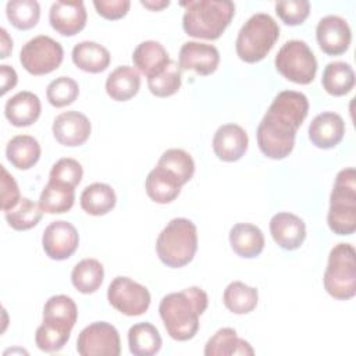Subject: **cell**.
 <instances>
[{"mask_svg": "<svg viewBox=\"0 0 356 356\" xmlns=\"http://www.w3.org/2000/svg\"><path fill=\"white\" fill-rule=\"evenodd\" d=\"M0 33H1V58H6L8 57L11 49H13V39L8 36L7 31L4 28L0 29Z\"/></svg>", "mask_w": 356, "mask_h": 356, "instance_id": "46", "label": "cell"}, {"mask_svg": "<svg viewBox=\"0 0 356 356\" xmlns=\"http://www.w3.org/2000/svg\"><path fill=\"white\" fill-rule=\"evenodd\" d=\"M316 38L320 49L325 54L339 56L349 49L352 31L343 18L338 15H327L318 21Z\"/></svg>", "mask_w": 356, "mask_h": 356, "instance_id": "13", "label": "cell"}, {"mask_svg": "<svg viewBox=\"0 0 356 356\" xmlns=\"http://www.w3.org/2000/svg\"><path fill=\"white\" fill-rule=\"evenodd\" d=\"M75 189L70 185L50 181L43 188L39 197V207L47 214H61L74 206Z\"/></svg>", "mask_w": 356, "mask_h": 356, "instance_id": "30", "label": "cell"}, {"mask_svg": "<svg viewBox=\"0 0 356 356\" xmlns=\"http://www.w3.org/2000/svg\"><path fill=\"white\" fill-rule=\"evenodd\" d=\"M220 63L216 46L202 42H185L179 49L178 65L181 70H193L199 75L213 74Z\"/></svg>", "mask_w": 356, "mask_h": 356, "instance_id": "15", "label": "cell"}, {"mask_svg": "<svg viewBox=\"0 0 356 356\" xmlns=\"http://www.w3.org/2000/svg\"><path fill=\"white\" fill-rule=\"evenodd\" d=\"M104 268L96 259H83L71 271V282L81 293H93L103 284Z\"/></svg>", "mask_w": 356, "mask_h": 356, "instance_id": "33", "label": "cell"}, {"mask_svg": "<svg viewBox=\"0 0 356 356\" xmlns=\"http://www.w3.org/2000/svg\"><path fill=\"white\" fill-rule=\"evenodd\" d=\"M345 122L332 111L317 114L309 125V139L318 149H332L343 138Z\"/></svg>", "mask_w": 356, "mask_h": 356, "instance_id": "19", "label": "cell"}, {"mask_svg": "<svg viewBox=\"0 0 356 356\" xmlns=\"http://www.w3.org/2000/svg\"><path fill=\"white\" fill-rule=\"evenodd\" d=\"M132 61L140 74L150 78L165 68L170 57L160 42L145 40L134 50Z\"/></svg>", "mask_w": 356, "mask_h": 356, "instance_id": "23", "label": "cell"}, {"mask_svg": "<svg viewBox=\"0 0 356 356\" xmlns=\"http://www.w3.org/2000/svg\"><path fill=\"white\" fill-rule=\"evenodd\" d=\"M182 184L171 171L156 165L146 177L145 189L147 196L160 204L171 203L181 192Z\"/></svg>", "mask_w": 356, "mask_h": 356, "instance_id": "21", "label": "cell"}, {"mask_svg": "<svg viewBox=\"0 0 356 356\" xmlns=\"http://www.w3.org/2000/svg\"><path fill=\"white\" fill-rule=\"evenodd\" d=\"M108 303L125 316H140L150 306V292L142 284L128 278L115 277L107 289Z\"/></svg>", "mask_w": 356, "mask_h": 356, "instance_id": "10", "label": "cell"}, {"mask_svg": "<svg viewBox=\"0 0 356 356\" xmlns=\"http://www.w3.org/2000/svg\"><path fill=\"white\" fill-rule=\"evenodd\" d=\"M78 318L75 302L67 295H54L47 299L43 307V321L54 323L67 330L74 328Z\"/></svg>", "mask_w": 356, "mask_h": 356, "instance_id": "34", "label": "cell"}, {"mask_svg": "<svg viewBox=\"0 0 356 356\" xmlns=\"http://www.w3.org/2000/svg\"><path fill=\"white\" fill-rule=\"evenodd\" d=\"M181 6L185 7L184 31L197 39H218L235 14V4L229 0H191Z\"/></svg>", "mask_w": 356, "mask_h": 356, "instance_id": "3", "label": "cell"}, {"mask_svg": "<svg viewBox=\"0 0 356 356\" xmlns=\"http://www.w3.org/2000/svg\"><path fill=\"white\" fill-rule=\"evenodd\" d=\"M182 83V70L179 65L170 60L163 71L147 78L149 90L157 97H168L175 95Z\"/></svg>", "mask_w": 356, "mask_h": 356, "instance_id": "36", "label": "cell"}, {"mask_svg": "<svg viewBox=\"0 0 356 356\" xmlns=\"http://www.w3.org/2000/svg\"><path fill=\"white\" fill-rule=\"evenodd\" d=\"M309 113L306 95L296 90L280 92L259 122L256 138L260 152L273 160L291 154L295 136Z\"/></svg>", "mask_w": 356, "mask_h": 356, "instance_id": "1", "label": "cell"}, {"mask_svg": "<svg viewBox=\"0 0 356 356\" xmlns=\"http://www.w3.org/2000/svg\"><path fill=\"white\" fill-rule=\"evenodd\" d=\"M53 135L63 146H81L83 145L92 131L89 118L75 110L58 114L53 121Z\"/></svg>", "mask_w": 356, "mask_h": 356, "instance_id": "14", "label": "cell"}, {"mask_svg": "<svg viewBox=\"0 0 356 356\" xmlns=\"http://www.w3.org/2000/svg\"><path fill=\"white\" fill-rule=\"evenodd\" d=\"M42 104L39 97L29 92L22 90L10 97L4 106V115L14 127H29L39 118Z\"/></svg>", "mask_w": 356, "mask_h": 356, "instance_id": "20", "label": "cell"}, {"mask_svg": "<svg viewBox=\"0 0 356 356\" xmlns=\"http://www.w3.org/2000/svg\"><path fill=\"white\" fill-rule=\"evenodd\" d=\"M8 21L19 31L33 28L40 18V6L36 0H11L6 6Z\"/></svg>", "mask_w": 356, "mask_h": 356, "instance_id": "35", "label": "cell"}, {"mask_svg": "<svg viewBox=\"0 0 356 356\" xmlns=\"http://www.w3.org/2000/svg\"><path fill=\"white\" fill-rule=\"evenodd\" d=\"M21 200L18 185L14 177L1 165V210L8 211Z\"/></svg>", "mask_w": 356, "mask_h": 356, "instance_id": "43", "label": "cell"}, {"mask_svg": "<svg viewBox=\"0 0 356 356\" xmlns=\"http://www.w3.org/2000/svg\"><path fill=\"white\" fill-rule=\"evenodd\" d=\"M128 345L135 356H153L161 349L163 341L159 330L152 323L143 321L128 330Z\"/></svg>", "mask_w": 356, "mask_h": 356, "instance_id": "28", "label": "cell"}, {"mask_svg": "<svg viewBox=\"0 0 356 356\" xmlns=\"http://www.w3.org/2000/svg\"><path fill=\"white\" fill-rule=\"evenodd\" d=\"M43 211L39 204L28 197H21L18 204L8 211H4L8 225L15 231H26L39 224Z\"/></svg>", "mask_w": 356, "mask_h": 356, "instance_id": "37", "label": "cell"}, {"mask_svg": "<svg viewBox=\"0 0 356 356\" xmlns=\"http://www.w3.org/2000/svg\"><path fill=\"white\" fill-rule=\"evenodd\" d=\"M323 88L332 96H343L355 86V72L350 64L343 61H332L324 67Z\"/></svg>", "mask_w": 356, "mask_h": 356, "instance_id": "31", "label": "cell"}, {"mask_svg": "<svg viewBox=\"0 0 356 356\" xmlns=\"http://www.w3.org/2000/svg\"><path fill=\"white\" fill-rule=\"evenodd\" d=\"M229 243L238 256L253 259L264 249V235L261 229L253 224L238 222L229 231Z\"/></svg>", "mask_w": 356, "mask_h": 356, "instance_id": "22", "label": "cell"}, {"mask_svg": "<svg viewBox=\"0 0 356 356\" xmlns=\"http://www.w3.org/2000/svg\"><path fill=\"white\" fill-rule=\"evenodd\" d=\"M79 95L78 83L70 76H58L53 79L46 89L49 103L57 108L65 107L76 100Z\"/></svg>", "mask_w": 356, "mask_h": 356, "instance_id": "40", "label": "cell"}, {"mask_svg": "<svg viewBox=\"0 0 356 356\" xmlns=\"http://www.w3.org/2000/svg\"><path fill=\"white\" fill-rule=\"evenodd\" d=\"M79 245L76 228L64 220L50 222L42 235L44 253L53 260H65L71 257Z\"/></svg>", "mask_w": 356, "mask_h": 356, "instance_id": "12", "label": "cell"}, {"mask_svg": "<svg viewBox=\"0 0 356 356\" xmlns=\"http://www.w3.org/2000/svg\"><path fill=\"white\" fill-rule=\"evenodd\" d=\"M209 305L207 293L199 286L172 292L160 300L159 313L168 335L175 341H189L199 330V317Z\"/></svg>", "mask_w": 356, "mask_h": 356, "instance_id": "2", "label": "cell"}, {"mask_svg": "<svg viewBox=\"0 0 356 356\" xmlns=\"http://www.w3.org/2000/svg\"><path fill=\"white\" fill-rule=\"evenodd\" d=\"M0 76H1V95H6L10 89H13L17 85L18 76L13 67L10 65H0Z\"/></svg>", "mask_w": 356, "mask_h": 356, "instance_id": "45", "label": "cell"}, {"mask_svg": "<svg viewBox=\"0 0 356 356\" xmlns=\"http://www.w3.org/2000/svg\"><path fill=\"white\" fill-rule=\"evenodd\" d=\"M82 175H83L82 165L75 159L64 157L53 164L49 174V179L75 188L81 182Z\"/></svg>", "mask_w": 356, "mask_h": 356, "instance_id": "41", "label": "cell"}, {"mask_svg": "<svg viewBox=\"0 0 356 356\" xmlns=\"http://www.w3.org/2000/svg\"><path fill=\"white\" fill-rule=\"evenodd\" d=\"M278 38L280 26L271 15L266 13L253 14L238 32L236 54L245 63H259L270 53Z\"/></svg>", "mask_w": 356, "mask_h": 356, "instance_id": "5", "label": "cell"}, {"mask_svg": "<svg viewBox=\"0 0 356 356\" xmlns=\"http://www.w3.org/2000/svg\"><path fill=\"white\" fill-rule=\"evenodd\" d=\"M71 337V330H67L54 323L43 321L35 332V343L43 352H58L64 348Z\"/></svg>", "mask_w": 356, "mask_h": 356, "instance_id": "39", "label": "cell"}, {"mask_svg": "<svg viewBox=\"0 0 356 356\" xmlns=\"http://www.w3.org/2000/svg\"><path fill=\"white\" fill-rule=\"evenodd\" d=\"M275 13L284 24L300 25L309 17L310 3L307 0H281L275 3Z\"/></svg>", "mask_w": 356, "mask_h": 356, "instance_id": "42", "label": "cell"}, {"mask_svg": "<svg viewBox=\"0 0 356 356\" xmlns=\"http://www.w3.org/2000/svg\"><path fill=\"white\" fill-rule=\"evenodd\" d=\"M259 292L256 288L249 286L241 281H232L227 285L222 293L225 307L234 314H248L256 309Z\"/></svg>", "mask_w": 356, "mask_h": 356, "instance_id": "32", "label": "cell"}, {"mask_svg": "<svg viewBox=\"0 0 356 356\" xmlns=\"http://www.w3.org/2000/svg\"><path fill=\"white\" fill-rule=\"evenodd\" d=\"M248 134L238 124H224L213 136V150L216 156L227 163L242 159L248 150Z\"/></svg>", "mask_w": 356, "mask_h": 356, "instance_id": "17", "label": "cell"}, {"mask_svg": "<svg viewBox=\"0 0 356 356\" xmlns=\"http://www.w3.org/2000/svg\"><path fill=\"white\" fill-rule=\"evenodd\" d=\"M140 88V76L134 67L120 65L106 79V92L115 102L132 99Z\"/></svg>", "mask_w": 356, "mask_h": 356, "instance_id": "26", "label": "cell"}, {"mask_svg": "<svg viewBox=\"0 0 356 356\" xmlns=\"http://www.w3.org/2000/svg\"><path fill=\"white\" fill-rule=\"evenodd\" d=\"M81 207L90 216H104L111 211L117 203L114 189L103 182L88 185L81 193Z\"/></svg>", "mask_w": 356, "mask_h": 356, "instance_id": "29", "label": "cell"}, {"mask_svg": "<svg viewBox=\"0 0 356 356\" xmlns=\"http://www.w3.org/2000/svg\"><path fill=\"white\" fill-rule=\"evenodd\" d=\"M356 252L350 243L335 245L328 254L324 271V288L338 300H349L356 293Z\"/></svg>", "mask_w": 356, "mask_h": 356, "instance_id": "7", "label": "cell"}, {"mask_svg": "<svg viewBox=\"0 0 356 356\" xmlns=\"http://www.w3.org/2000/svg\"><path fill=\"white\" fill-rule=\"evenodd\" d=\"M71 57L72 63L79 70L90 74L103 72L108 67L111 60L110 51L104 46L90 40L76 43L72 49Z\"/></svg>", "mask_w": 356, "mask_h": 356, "instance_id": "25", "label": "cell"}, {"mask_svg": "<svg viewBox=\"0 0 356 356\" xmlns=\"http://www.w3.org/2000/svg\"><path fill=\"white\" fill-rule=\"evenodd\" d=\"M76 352L81 356H118L121 353L120 334L110 323H92L79 332Z\"/></svg>", "mask_w": 356, "mask_h": 356, "instance_id": "11", "label": "cell"}, {"mask_svg": "<svg viewBox=\"0 0 356 356\" xmlns=\"http://www.w3.org/2000/svg\"><path fill=\"white\" fill-rule=\"evenodd\" d=\"M140 4L149 10H153V11H159V10H163L165 7L170 6V1L168 0H159V1H153V0H142Z\"/></svg>", "mask_w": 356, "mask_h": 356, "instance_id": "47", "label": "cell"}, {"mask_svg": "<svg viewBox=\"0 0 356 356\" xmlns=\"http://www.w3.org/2000/svg\"><path fill=\"white\" fill-rule=\"evenodd\" d=\"M206 356H252L254 355L250 343L236 335L234 328H220L204 346Z\"/></svg>", "mask_w": 356, "mask_h": 356, "instance_id": "24", "label": "cell"}, {"mask_svg": "<svg viewBox=\"0 0 356 356\" xmlns=\"http://www.w3.org/2000/svg\"><path fill=\"white\" fill-rule=\"evenodd\" d=\"M327 222L337 235H350L356 231V171L353 167L341 170L335 177Z\"/></svg>", "mask_w": 356, "mask_h": 356, "instance_id": "6", "label": "cell"}, {"mask_svg": "<svg viewBox=\"0 0 356 356\" xmlns=\"http://www.w3.org/2000/svg\"><path fill=\"white\" fill-rule=\"evenodd\" d=\"M270 232L280 248L285 250H295L300 248L306 238V225L296 214L281 211L271 217Z\"/></svg>", "mask_w": 356, "mask_h": 356, "instance_id": "18", "label": "cell"}, {"mask_svg": "<svg viewBox=\"0 0 356 356\" xmlns=\"http://www.w3.org/2000/svg\"><path fill=\"white\" fill-rule=\"evenodd\" d=\"M7 160L18 170H29L40 157V145L31 135H17L6 146Z\"/></svg>", "mask_w": 356, "mask_h": 356, "instance_id": "27", "label": "cell"}, {"mask_svg": "<svg viewBox=\"0 0 356 356\" xmlns=\"http://www.w3.org/2000/svg\"><path fill=\"white\" fill-rule=\"evenodd\" d=\"M86 8L83 1H54L49 11L51 28L63 36H74L86 25Z\"/></svg>", "mask_w": 356, "mask_h": 356, "instance_id": "16", "label": "cell"}, {"mask_svg": "<svg viewBox=\"0 0 356 356\" xmlns=\"http://www.w3.org/2000/svg\"><path fill=\"white\" fill-rule=\"evenodd\" d=\"M93 6L99 15L106 19H120L127 15L131 7L129 0H95Z\"/></svg>", "mask_w": 356, "mask_h": 356, "instance_id": "44", "label": "cell"}, {"mask_svg": "<svg viewBox=\"0 0 356 356\" xmlns=\"http://www.w3.org/2000/svg\"><path fill=\"white\" fill-rule=\"evenodd\" d=\"M64 58L63 46L47 35L28 40L19 53L22 67L32 75H46L57 70Z\"/></svg>", "mask_w": 356, "mask_h": 356, "instance_id": "9", "label": "cell"}, {"mask_svg": "<svg viewBox=\"0 0 356 356\" xmlns=\"http://www.w3.org/2000/svg\"><path fill=\"white\" fill-rule=\"evenodd\" d=\"M277 71L291 82L310 83L317 72V60L303 40H288L278 50L274 60Z\"/></svg>", "mask_w": 356, "mask_h": 356, "instance_id": "8", "label": "cell"}, {"mask_svg": "<svg viewBox=\"0 0 356 356\" xmlns=\"http://www.w3.org/2000/svg\"><path fill=\"white\" fill-rule=\"evenodd\" d=\"M197 250V228L184 217L172 218L159 234L156 252L163 264L171 268L186 266Z\"/></svg>", "mask_w": 356, "mask_h": 356, "instance_id": "4", "label": "cell"}, {"mask_svg": "<svg viewBox=\"0 0 356 356\" xmlns=\"http://www.w3.org/2000/svg\"><path fill=\"white\" fill-rule=\"evenodd\" d=\"M157 165L171 171L182 185L189 182L195 174V161L192 156L182 149L165 150L157 161Z\"/></svg>", "mask_w": 356, "mask_h": 356, "instance_id": "38", "label": "cell"}]
</instances>
